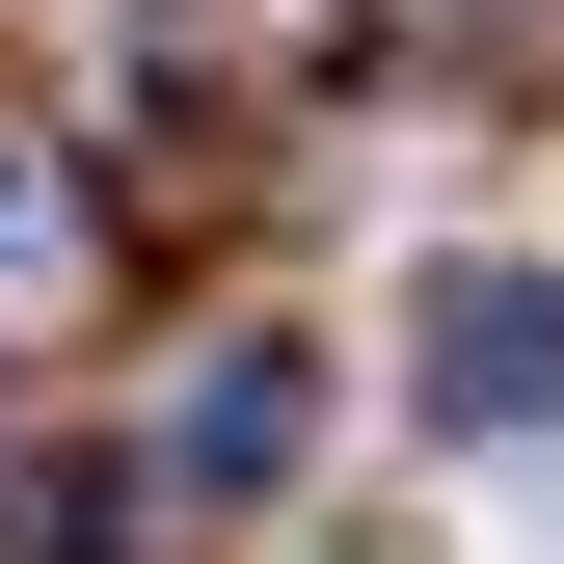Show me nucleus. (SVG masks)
I'll return each mask as SVG.
<instances>
[{"mask_svg":"<svg viewBox=\"0 0 564 564\" xmlns=\"http://www.w3.org/2000/svg\"><path fill=\"white\" fill-rule=\"evenodd\" d=\"M296 457H323V349H269V323H242L216 377L162 403V457H134V484H162V511H269Z\"/></svg>","mask_w":564,"mask_h":564,"instance_id":"obj_2","label":"nucleus"},{"mask_svg":"<svg viewBox=\"0 0 564 564\" xmlns=\"http://www.w3.org/2000/svg\"><path fill=\"white\" fill-rule=\"evenodd\" d=\"M403 377H431V431H564V269L457 242L431 296H403Z\"/></svg>","mask_w":564,"mask_h":564,"instance_id":"obj_1","label":"nucleus"},{"mask_svg":"<svg viewBox=\"0 0 564 564\" xmlns=\"http://www.w3.org/2000/svg\"><path fill=\"white\" fill-rule=\"evenodd\" d=\"M134 511H162V484H134V457H54L28 511H0V564H134Z\"/></svg>","mask_w":564,"mask_h":564,"instance_id":"obj_3","label":"nucleus"}]
</instances>
